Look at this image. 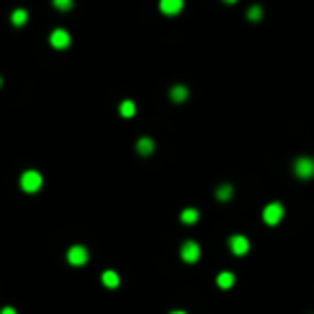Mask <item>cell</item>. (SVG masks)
Masks as SVG:
<instances>
[{
	"label": "cell",
	"instance_id": "cell-1",
	"mask_svg": "<svg viewBox=\"0 0 314 314\" xmlns=\"http://www.w3.org/2000/svg\"><path fill=\"white\" fill-rule=\"evenodd\" d=\"M41 185H43V176L37 170H26L20 176V187L26 192V194H35V192L41 190Z\"/></svg>",
	"mask_w": 314,
	"mask_h": 314
},
{
	"label": "cell",
	"instance_id": "cell-2",
	"mask_svg": "<svg viewBox=\"0 0 314 314\" xmlns=\"http://www.w3.org/2000/svg\"><path fill=\"white\" fill-rule=\"evenodd\" d=\"M293 170H295V176L301 181H308L314 176V159L312 157H297V162L293 164Z\"/></svg>",
	"mask_w": 314,
	"mask_h": 314
},
{
	"label": "cell",
	"instance_id": "cell-3",
	"mask_svg": "<svg viewBox=\"0 0 314 314\" xmlns=\"http://www.w3.org/2000/svg\"><path fill=\"white\" fill-rule=\"evenodd\" d=\"M282 215H284V207H282L280 203H269L263 209V222L267 224V226H278Z\"/></svg>",
	"mask_w": 314,
	"mask_h": 314
},
{
	"label": "cell",
	"instance_id": "cell-4",
	"mask_svg": "<svg viewBox=\"0 0 314 314\" xmlns=\"http://www.w3.org/2000/svg\"><path fill=\"white\" fill-rule=\"evenodd\" d=\"M88 261V252L84 245H71L67 249V263L74 265V267H82V265Z\"/></svg>",
	"mask_w": 314,
	"mask_h": 314
},
{
	"label": "cell",
	"instance_id": "cell-5",
	"mask_svg": "<svg viewBox=\"0 0 314 314\" xmlns=\"http://www.w3.org/2000/svg\"><path fill=\"white\" fill-rule=\"evenodd\" d=\"M50 43H52V47H56V50H67L71 45V37L65 28H56L50 35Z\"/></svg>",
	"mask_w": 314,
	"mask_h": 314
},
{
	"label": "cell",
	"instance_id": "cell-6",
	"mask_svg": "<svg viewBox=\"0 0 314 314\" xmlns=\"http://www.w3.org/2000/svg\"><path fill=\"white\" fill-rule=\"evenodd\" d=\"M228 245H230V249H232V254H235V256H243V254H247V249H249V241L243 235H232L228 239Z\"/></svg>",
	"mask_w": 314,
	"mask_h": 314
},
{
	"label": "cell",
	"instance_id": "cell-7",
	"mask_svg": "<svg viewBox=\"0 0 314 314\" xmlns=\"http://www.w3.org/2000/svg\"><path fill=\"white\" fill-rule=\"evenodd\" d=\"M181 259L185 263H196L200 259V247L196 241H185L183 247H181Z\"/></svg>",
	"mask_w": 314,
	"mask_h": 314
},
{
	"label": "cell",
	"instance_id": "cell-8",
	"mask_svg": "<svg viewBox=\"0 0 314 314\" xmlns=\"http://www.w3.org/2000/svg\"><path fill=\"white\" fill-rule=\"evenodd\" d=\"M159 9L166 15H179L183 9V0H159Z\"/></svg>",
	"mask_w": 314,
	"mask_h": 314
},
{
	"label": "cell",
	"instance_id": "cell-9",
	"mask_svg": "<svg viewBox=\"0 0 314 314\" xmlns=\"http://www.w3.org/2000/svg\"><path fill=\"white\" fill-rule=\"evenodd\" d=\"M153 149H155V142H153L151 138H147V136H144V138H140L138 144H136V151H138L140 155H144V157L151 155Z\"/></svg>",
	"mask_w": 314,
	"mask_h": 314
},
{
	"label": "cell",
	"instance_id": "cell-10",
	"mask_svg": "<svg viewBox=\"0 0 314 314\" xmlns=\"http://www.w3.org/2000/svg\"><path fill=\"white\" fill-rule=\"evenodd\" d=\"M101 282H103V286H108V288H116L120 280H118V273L116 271L108 269V271L101 273Z\"/></svg>",
	"mask_w": 314,
	"mask_h": 314
},
{
	"label": "cell",
	"instance_id": "cell-11",
	"mask_svg": "<svg viewBox=\"0 0 314 314\" xmlns=\"http://www.w3.org/2000/svg\"><path fill=\"white\" fill-rule=\"evenodd\" d=\"M187 88H185L183 84H176V86H172V91H170V99L174 101V103H183L185 99H187Z\"/></svg>",
	"mask_w": 314,
	"mask_h": 314
},
{
	"label": "cell",
	"instance_id": "cell-12",
	"mask_svg": "<svg viewBox=\"0 0 314 314\" xmlns=\"http://www.w3.org/2000/svg\"><path fill=\"white\" fill-rule=\"evenodd\" d=\"M198 209L194 207H187V209H183V213H181V222L183 224H187V226H192V224H196L198 222Z\"/></svg>",
	"mask_w": 314,
	"mask_h": 314
},
{
	"label": "cell",
	"instance_id": "cell-13",
	"mask_svg": "<svg viewBox=\"0 0 314 314\" xmlns=\"http://www.w3.org/2000/svg\"><path fill=\"white\" fill-rule=\"evenodd\" d=\"M232 284H235V273L232 271H222L217 276V286L220 288H230Z\"/></svg>",
	"mask_w": 314,
	"mask_h": 314
},
{
	"label": "cell",
	"instance_id": "cell-14",
	"mask_svg": "<svg viewBox=\"0 0 314 314\" xmlns=\"http://www.w3.org/2000/svg\"><path fill=\"white\" fill-rule=\"evenodd\" d=\"M11 22H13V26H24V24L28 22V11L26 9H15L13 15H11Z\"/></svg>",
	"mask_w": 314,
	"mask_h": 314
},
{
	"label": "cell",
	"instance_id": "cell-15",
	"mask_svg": "<svg viewBox=\"0 0 314 314\" xmlns=\"http://www.w3.org/2000/svg\"><path fill=\"white\" fill-rule=\"evenodd\" d=\"M134 114H136V106H134V101L125 99L123 103H120V116H125V118H132Z\"/></svg>",
	"mask_w": 314,
	"mask_h": 314
},
{
	"label": "cell",
	"instance_id": "cell-16",
	"mask_svg": "<svg viewBox=\"0 0 314 314\" xmlns=\"http://www.w3.org/2000/svg\"><path fill=\"white\" fill-rule=\"evenodd\" d=\"M232 196V185H220L215 192V198L217 200H228Z\"/></svg>",
	"mask_w": 314,
	"mask_h": 314
},
{
	"label": "cell",
	"instance_id": "cell-17",
	"mask_svg": "<svg viewBox=\"0 0 314 314\" xmlns=\"http://www.w3.org/2000/svg\"><path fill=\"white\" fill-rule=\"evenodd\" d=\"M263 18V9H261V5H252L249 7V11H247V20L249 22H259Z\"/></svg>",
	"mask_w": 314,
	"mask_h": 314
},
{
	"label": "cell",
	"instance_id": "cell-18",
	"mask_svg": "<svg viewBox=\"0 0 314 314\" xmlns=\"http://www.w3.org/2000/svg\"><path fill=\"white\" fill-rule=\"evenodd\" d=\"M52 3L58 11H69L71 7H74V0H52Z\"/></svg>",
	"mask_w": 314,
	"mask_h": 314
},
{
	"label": "cell",
	"instance_id": "cell-19",
	"mask_svg": "<svg viewBox=\"0 0 314 314\" xmlns=\"http://www.w3.org/2000/svg\"><path fill=\"white\" fill-rule=\"evenodd\" d=\"M0 314H15V310L13 308H3V310H0Z\"/></svg>",
	"mask_w": 314,
	"mask_h": 314
},
{
	"label": "cell",
	"instance_id": "cell-20",
	"mask_svg": "<svg viewBox=\"0 0 314 314\" xmlns=\"http://www.w3.org/2000/svg\"><path fill=\"white\" fill-rule=\"evenodd\" d=\"M170 314H187V312H183V310H174V312H170Z\"/></svg>",
	"mask_w": 314,
	"mask_h": 314
},
{
	"label": "cell",
	"instance_id": "cell-21",
	"mask_svg": "<svg viewBox=\"0 0 314 314\" xmlns=\"http://www.w3.org/2000/svg\"><path fill=\"white\" fill-rule=\"evenodd\" d=\"M224 3H228V5H235V3H237V0H224Z\"/></svg>",
	"mask_w": 314,
	"mask_h": 314
},
{
	"label": "cell",
	"instance_id": "cell-22",
	"mask_svg": "<svg viewBox=\"0 0 314 314\" xmlns=\"http://www.w3.org/2000/svg\"><path fill=\"white\" fill-rule=\"evenodd\" d=\"M0 84H3V78H0Z\"/></svg>",
	"mask_w": 314,
	"mask_h": 314
}]
</instances>
